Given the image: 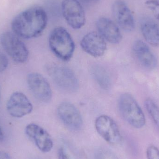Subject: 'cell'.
<instances>
[{"label": "cell", "mask_w": 159, "mask_h": 159, "mask_svg": "<svg viewBox=\"0 0 159 159\" xmlns=\"http://www.w3.org/2000/svg\"><path fill=\"white\" fill-rule=\"evenodd\" d=\"M48 16L40 6L30 7L18 15L12 22L15 34L24 39H32L42 34L46 27Z\"/></svg>", "instance_id": "1"}, {"label": "cell", "mask_w": 159, "mask_h": 159, "mask_svg": "<svg viewBox=\"0 0 159 159\" xmlns=\"http://www.w3.org/2000/svg\"><path fill=\"white\" fill-rule=\"evenodd\" d=\"M49 47L60 59L68 61L72 57L75 44L69 32L62 27H57L49 35Z\"/></svg>", "instance_id": "2"}, {"label": "cell", "mask_w": 159, "mask_h": 159, "mask_svg": "<svg viewBox=\"0 0 159 159\" xmlns=\"http://www.w3.org/2000/svg\"><path fill=\"white\" fill-rule=\"evenodd\" d=\"M118 107L121 116L132 127L136 129L144 127L145 116L132 95L128 93L121 94L119 99Z\"/></svg>", "instance_id": "3"}, {"label": "cell", "mask_w": 159, "mask_h": 159, "mask_svg": "<svg viewBox=\"0 0 159 159\" xmlns=\"http://www.w3.org/2000/svg\"><path fill=\"white\" fill-rule=\"evenodd\" d=\"M47 69L55 84L62 90L74 93L79 89V80L71 69L56 64L48 65Z\"/></svg>", "instance_id": "4"}, {"label": "cell", "mask_w": 159, "mask_h": 159, "mask_svg": "<svg viewBox=\"0 0 159 159\" xmlns=\"http://www.w3.org/2000/svg\"><path fill=\"white\" fill-rule=\"evenodd\" d=\"M0 43L5 51L18 63H24L29 57V51L25 44L14 33L6 32L0 36Z\"/></svg>", "instance_id": "5"}, {"label": "cell", "mask_w": 159, "mask_h": 159, "mask_svg": "<svg viewBox=\"0 0 159 159\" xmlns=\"http://www.w3.org/2000/svg\"><path fill=\"white\" fill-rule=\"evenodd\" d=\"M95 127L98 133L107 143L112 145L121 143L122 134L116 121L110 117L102 115L96 118Z\"/></svg>", "instance_id": "6"}, {"label": "cell", "mask_w": 159, "mask_h": 159, "mask_svg": "<svg viewBox=\"0 0 159 159\" xmlns=\"http://www.w3.org/2000/svg\"><path fill=\"white\" fill-rule=\"evenodd\" d=\"M61 9L63 17L73 29L79 30L85 25V11L79 0H63Z\"/></svg>", "instance_id": "7"}, {"label": "cell", "mask_w": 159, "mask_h": 159, "mask_svg": "<svg viewBox=\"0 0 159 159\" xmlns=\"http://www.w3.org/2000/svg\"><path fill=\"white\" fill-rule=\"evenodd\" d=\"M28 86L32 93L39 101L47 103L52 97V90L48 81L38 73H31L27 76Z\"/></svg>", "instance_id": "8"}, {"label": "cell", "mask_w": 159, "mask_h": 159, "mask_svg": "<svg viewBox=\"0 0 159 159\" xmlns=\"http://www.w3.org/2000/svg\"><path fill=\"white\" fill-rule=\"evenodd\" d=\"M57 113L62 122L69 129L77 131L82 128V116L78 109L71 103H61L58 107Z\"/></svg>", "instance_id": "9"}, {"label": "cell", "mask_w": 159, "mask_h": 159, "mask_svg": "<svg viewBox=\"0 0 159 159\" xmlns=\"http://www.w3.org/2000/svg\"><path fill=\"white\" fill-rule=\"evenodd\" d=\"M112 12L116 22L123 30L131 32L134 30V18L129 7L124 1H115L112 5Z\"/></svg>", "instance_id": "10"}, {"label": "cell", "mask_w": 159, "mask_h": 159, "mask_svg": "<svg viewBox=\"0 0 159 159\" xmlns=\"http://www.w3.org/2000/svg\"><path fill=\"white\" fill-rule=\"evenodd\" d=\"M25 131L42 152L48 153L52 150L53 147L52 138L43 128L37 124L31 123L26 126Z\"/></svg>", "instance_id": "11"}, {"label": "cell", "mask_w": 159, "mask_h": 159, "mask_svg": "<svg viewBox=\"0 0 159 159\" xmlns=\"http://www.w3.org/2000/svg\"><path fill=\"white\" fill-rule=\"evenodd\" d=\"M80 46L86 53L94 57H102L107 48L105 40L96 32L86 34L81 39Z\"/></svg>", "instance_id": "12"}, {"label": "cell", "mask_w": 159, "mask_h": 159, "mask_svg": "<svg viewBox=\"0 0 159 159\" xmlns=\"http://www.w3.org/2000/svg\"><path fill=\"white\" fill-rule=\"evenodd\" d=\"M7 109L12 116L21 118L32 112L33 106L24 93L15 92L9 98L7 104Z\"/></svg>", "instance_id": "13"}, {"label": "cell", "mask_w": 159, "mask_h": 159, "mask_svg": "<svg viewBox=\"0 0 159 159\" xmlns=\"http://www.w3.org/2000/svg\"><path fill=\"white\" fill-rule=\"evenodd\" d=\"M98 33L107 42L118 44L122 40V34L118 26L108 18L102 17L96 23Z\"/></svg>", "instance_id": "14"}, {"label": "cell", "mask_w": 159, "mask_h": 159, "mask_svg": "<svg viewBox=\"0 0 159 159\" xmlns=\"http://www.w3.org/2000/svg\"><path fill=\"white\" fill-rule=\"evenodd\" d=\"M132 49L135 58L143 67L148 70L155 68L157 62V58L145 43L136 40L134 43Z\"/></svg>", "instance_id": "15"}, {"label": "cell", "mask_w": 159, "mask_h": 159, "mask_svg": "<svg viewBox=\"0 0 159 159\" xmlns=\"http://www.w3.org/2000/svg\"><path fill=\"white\" fill-rule=\"evenodd\" d=\"M141 30L144 38L152 46H159V26L153 19L148 17L142 19Z\"/></svg>", "instance_id": "16"}, {"label": "cell", "mask_w": 159, "mask_h": 159, "mask_svg": "<svg viewBox=\"0 0 159 159\" xmlns=\"http://www.w3.org/2000/svg\"><path fill=\"white\" fill-rule=\"evenodd\" d=\"M93 79L104 90H108L112 86V80L108 71L101 65H93L91 69Z\"/></svg>", "instance_id": "17"}, {"label": "cell", "mask_w": 159, "mask_h": 159, "mask_svg": "<svg viewBox=\"0 0 159 159\" xmlns=\"http://www.w3.org/2000/svg\"><path fill=\"white\" fill-rule=\"evenodd\" d=\"M145 106L148 113L159 130V107L152 99H146Z\"/></svg>", "instance_id": "18"}, {"label": "cell", "mask_w": 159, "mask_h": 159, "mask_svg": "<svg viewBox=\"0 0 159 159\" xmlns=\"http://www.w3.org/2000/svg\"><path fill=\"white\" fill-rule=\"evenodd\" d=\"M94 159H119L112 151L105 148H102L96 151Z\"/></svg>", "instance_id": "19"}, {"label": "cell", "mask_w": 159, "mask_h": 159, "mask_svg": "<svg viewBox=\"0 0 159 159\" xmlns=\"http://www.w3.org/2000/svg\"><path fill=\"white\" fill-rule=\"evenodd\" d=\"M145 5L151 11L155 17L159 20V2L157 0H148Z\"/></svg>", "instance_id": "20"}, {"label": "cell", "mask_w": 159, "mask_h": 159, "mask_svg": "<svg viewBox=\"0 0 159 159\" xmlns=\"http://www.w3.org/2000/svg\"><path fill=\"white\" fill-rule=\"evenodd\" d=\"M147 159H159V149L156 146L151 145L147 148Z\"/></svg>", "instance_id": "21"}, {"label": "cell", "mask_w": 159, "mask_h": 159, "mask_svg": "<svg viewBox=\"0 0 159 159\" xmlns=\"http://www.w3.org/2000/svg\"><path fill=\"white\" fill-rule=\"evenodd\" d=\"M8 61L6 56L0 51V73L4 71L8 66Z\"/></svg>", "instance_id": "22"}, {"label": "cell", "mask_w": 159, "mask_h": 159, "mask_svg": "<svg viewBox=\"0 0 159 159\" xmlns=\"http://www.w3.org/2000/svg\"><path fill=\"white\" fill-rule=\"evenodd\" d=\"M58 159H70L63 148H61L59 150Z\"/></svg>", "instance_id": "23"}, {"label": "cell", "mask_w": 159, "mask_h": 159, "mask_svg": "<svg viewBox=\"0 0 159 159\" xmlns=\"http://www.w3.org/2000/svg\"><path fill=\"white\" fill-rule=\"evenodd\" d=\"M0 159H11L9 155L3 151H0Z\"/></svg>", "instance_id": "24"}, {"label": "cell", "mask_w": 159, "mask_h": 159, "mask_svg": "<svg viewBox=\"0 0 159 159\" xmlns=\"http://www.w3.org/2000/svg\"><path fill=\"white\" fill-rule=\"evenodd\" d=\"M80 1L85 3H93L97 2L99 0H80Z\"/></svg>", "instance_id": "25"}, {"label": "cell", "mask_w": 159, "mask_h": 159, "mask_svg": "<svg viewBox=\"0 0 159 159\" xmlns=\"http://www.w3.org/2000/svg\"><path fill=\"white\" fill-rule=\"evenodd\" d=\"M4 139V135L2 129L0 128V142H2Z\"/></svg>", "instance_id": "26"}]
</instances>
